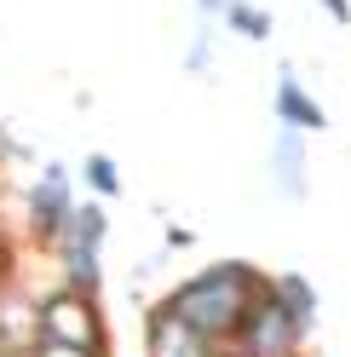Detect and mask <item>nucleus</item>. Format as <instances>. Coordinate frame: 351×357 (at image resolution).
Segmentation results:
<instances>
[{
  "label": "nucleus",
  "instance_id": "obj_1",
  "mask_svg": "<svg viewBox=\"0 0 351 357\" xmlns=\"http://www.w3.org/2000/svg\"><path fill=\"white\" fill-rule=\"evenodd\" d=\"M259 294H265V277H259L248 259H225V265H208V271H196L190 282H179L162 300V311L179 317L185 328H196L202 340L225 346Z\"/></svg>",
  "mask_w": 351,
  "mask_h": 357
},
{
  "label": "nucleus",
  "instance_id": "obj_2",
  "mask_svg": "<svg viewBox=\"0 0 351 357\" xmlns=\"http://www.w3.org/2000/svg\"><path fill=\"white\" fill-rule=\"evenodd\" d=\"M35 340L104 351V317H98V300H86V294H70V288L47 294V300L35 305Z\"/></svg>",
  "mask_w": 351,
  "mask_h": 357
},
{
  "label": "nucleus",
  "instance_id": "obj_3",
  "mask_svg": "<svg viewBox=\"0 0 351 357\" xmlns=\"http://www.w3.org/2000/svg\"><path fill=\"white\" fill-rule=\"evenodd\" d=\"M225 346H231V357H299L305 334L294 328V317L271 300V288H265V294L248 305V317L236 323V334Z\"/></svg>",
  "mask_w": 351,
  "mask_h": 357
},
{
  "label": "nucleus",
  "instance_id": "obj_4",
  "mask_svg": "<svg viewBox=\"0 0 351 357\" xmlns=\"http://www.w3.org/2000/svg\"><path fill=\"white\" fill-rule=\"evenodd\" d=\"M70 213H75V178H70V167L47 162L40 178H35V190H29V231L40 242H58L63 225H70Z\"/></svg>",
  "mask_w": 351,
  "mask_h": 357
},
{
  "label": "nucleus",
  "instance_id": "obj_5",
  "mask_svg": "<svg viewBox=\"0 0 351 357\" xmlns=\"http://www.w3.org/2000/svg\"><path fill=\"white\" fill-rule=\"evenodd\" d=\"M144 351H150V357H225V346L202 340V334L185 328L179 317H167L162 305L150 311V323H144Z\"/></svg>",
  "mask_w": 351,
  "mask_h": 357
},
{
  "label": "nucleus",
  "instance_id": "obj_6",
  "mask_svg": "<svg viewBox=\"0 0 351 357\" xmlns=\"http://www.w3.org/2000/svg\"><path fill=\"white\" fill-rule=\"evenodd\" d=\"M276 127H294V132H322L328 127V109L299 86V75L282 63V75H276Z\"/></svg>",
  "mask_w": 351,
  "mask_h": 357
},
{
  "label": "nucleus",
  "instance_id": "obj_7",
  "mask_svg": "<svg viewBox=\"0 0 351 357\" xmlns=\"http://www.w3.org/2000/svg\"><path fill=\"white\" fill-rule=\"evenodd\" d=\"M271 178H276V190L288 202L305 196V132H294V127L271 132Z\"/></svg>",
  "mask_w": 351,
  "mask_h": 357
},
{
  "label": "nucleus",
  "instance_id": "obj_8",
  "mask_svg": "<svg viewBox=\"0 0 351 357\" xmlns=\"http://www.w3.org/2000/svg\"><path fill=\"white\" fill-rule=\"evenodd\" d=\"M52 248L63 254V288L98 300V288H104V248H81V242H52Z\"/></svg>",
  "mask_w": 351,
  "mask_h": 357
},
{
  "label": "nucleus",
  "instance_id": "obj_9",
  "mask_svg": "<svg viewBox=\"0 0 351 357\" xmlns=\"http://www.w3.org/2000/svg\"><path fill=\"white\" fill-rule=\"evenodd\" d=\"M265 288H271V300H276V305H282V311L294 317V328H299V334H311V328H317V288L305 282L299 271L265 277Z\"/></svg>",
  "mask_w": 351,
  "mask_h": 357
},
{
  "label": "nucleus",
  "instance_id": "obj_10",
  "mask_svg": "<svg viewBox=\"0 0 351 357\" xmlns=\"http://www.w3.org/2000/svg\"><path fill=\"white\" fill-rule=\"evenodd\" d=\"M104 236H109V213H104V202H75V213H70V225H63V236L58 242H81V248H104Z\"/></svg>",
  "mask_w": 351,
  "mask_h": 357
},
{
  "label": "nucleus",
  "instance_id": "obj_11",
  "mask_svg": "<svg viewBox=\"0 0 351 357\" xmlns=\"http://www.w3.org/2000/svg\"><path fill=\"white\" fill-rule=\"evenodd\" d=\"M81 185L93 190V202H109V196H121V167L109 162L104 150H93V155L81 162Z\"/></svg>",
  "mask_w": 351,
  "mask_h": 357
},
{
  "label": "nucleus",
  "instance_id": "obj_12",
  "mask_svg": "<svg viewBox=\"0 0 351 357\" xmlns=\"http://www.w3.org/2000/svg\"><path fill=\"white\" fill-rule=\"evenodd\" d=\"M225 29L242 35V40H271V17L259 6H248V0H231L225 6Z\"/></svg>",
  "mask_w": 351,
  "mask_h": 357
},
{
  "label": "nucleus",
  "instance_id": "obj_13",
  "mask_svg": "<svg viewBox=\"0 0 351 357\" xmlns=\"http://www.w3.org/2000/svg\"><path fill=\"white\" fill-rule=\"evenodd\" d=\"M29 357H104V351H86V346H52V340H35Z\"/></svg>",
  "mask_w": 351,
  "mask_h": 357
},
{
  "label": "nucleus",
  "instance_id": "obj_14",
  "mask_svg": "<svg viewBox=\"0 0 351 357\" xmlns=\"http://www.w3.org/2000/svg\"><path fill=\"white\" fill-rule=\"evenodd\" d=\"M208 52H213V35L202 29V35L190 40V58H185V63H190V70H208Z\"/></svg>",
  "mask_w": 351,
  "mask_h": 357
},
{
  "label": "nucleus",
  "instance_id": "obj_15",
  "mask_svg": "<svg viewBox=\"0 0 351 357\" xmlns=\"http://www.w3.org/2000/svg\"><path fill=\"white\" fill-rule=\"evenodd\" d=\"M322 12L334 17V24H351V0H322Z\"/></svg>",
  "mask_w": 351,
  "mask_h": 357
},
{
  "label": "nucleus",
  "instance_id": "obj_16",
  "mask_svg": "<svg viewBox=\"0 0 351 357\" xmlns=\"http://www.w3.org/2000/svg\"><path fill=\"white\" fill-rule=\"evenodd\" d=\"M225 6H231V0H196V12H202L208 24H213V17H225Z\"/></svg>",
  "mask_w": 351,
  "mask_h": 357
}]
</instances>
